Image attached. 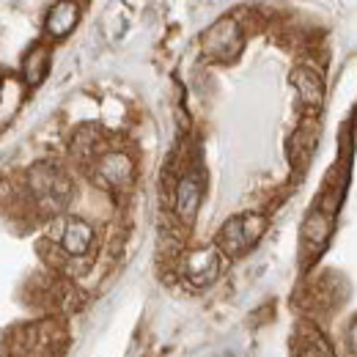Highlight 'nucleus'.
Masks as SVG:
<instances>
[{
    "instance_id": "nucleus-11",
    "label": "nucleus",
    "mask_w": 357,
    "mask_h": 357,
    "mask_svg": "<svg viewBox=\"0 0 357 357\" xmlns=\"http://www.w3.org/2000/svg\"><path fill=\"white\" fill-rule=\"evenodd\" d=\"M300 357H335V355H333V349L327 347L324 338H311V341L303 347Z\"/></svg>"
},
{
    "instance_id": "nucleus-8",
    "label": "nucleus",
    "mask_w": 357,
    "mask_h": 357,
    "mask_svg": "<svg viewBox=\"0 0 357 357\" xmlns=\"http://www.w3.org/2000/svg\"><path fill=\"white\" fill-rule=\"evenodd\" d=\"M201 198H204V190H201V181L195 176H184L176 187V212L184 223H192L198 209H201Z\"/></svg>"
},
{
    "instance_id": "nucleus-9",
    "label": "nucleus",
    "mask_w": 357,
    "mask_h": 357,
    "mask_svg": "<svg viewBox=\"0 0 357 357\" xmlns=\"http://www.w3.org/2000/svg\"><path fill=\"white\" fill-rule=\"evenodd\" d=\"M291 83H294V89H297L300 99H303L305 105H311V107H319V105H321V99H324V86H321V80H319L316 72H311V69H297V72L291 75Z\"/></svg>"
},
{
    "instance_id": "nucleus-2",
    "label": "nucleus",
    "mask_w": 357,
    "mask_h": 357,
    "mask_svg": "<svg viewBox=\"0 0 357 357\" xmlns=\"http://www.w3.org/2000/svg\"><path fill=\"white\" fill-rule=\"evenodd\" d=\"M267 218L256 215V212H245V215H234L228 218L218 234V248L225 256H242L248 253L264 234Z\"/></svg>"
},
{
    "instance_id": "nucleus-12",
    "label": "nucleus",
    "mask_w": 357,
    "mask_h": 357,
    "mask_svg": "<svg viewBox=\"0 0 357 357\" xmlns=\"http://www.w3.org/2000/svg\"><path fill=\"white\" fill-rule=\"evenodd\" d=\"M349 344H352V349L357 352V319L349 324Z\"/></svg>"
},
{
    "instance_id": "nucleus-7",
    "label": "nucleus",
    "mask_w": 357,
    "mask_h": 357,
    "mask_svg": "<svg viewBox=\"0 0 357 357\" xmlns=\"http://www.w3.org/2000/svg\"><path fill=\"white\" fill-rule=\"evenodd\" d=\"M80 22V6L77 3H55L47 14V33L55 39H63L75 31V25Z\"/></svg>"
},
{
    "instance_id": "nucleus-3",
    "label": "nucleus",
    "mask_w": 357,
    "mask_h": 357,
    "mask_svg": "<svg viewBox=\"0 0 357 357\" xmlns=\"http://www.w3.org/2000/svg\"><path fill=\"white\" fill-rule=\"evenodd\" d=\"M245 47V36L236 25V20L223 17L204 33V52L215 61H234Z\"/></svg>"
},
{
    "instance_id": "nucleus-6",
    "label": "nucleus",
    "mask_w": 357,
    "mask_h": 357,
    "mask_svg": "<svg viewBox=\"0 0 357 357\" xmlns=\"http://www.w3.org/2000/svg\"><path fill=\"white\" fill-rule=\"evenodd\" d=\"M96 174H99V181L107 184V187H127L132 181V162L127 154L121 151H107L99 157L96 162Z\"/></svg>"
},
{
    "instance_id": "nucleus-1",
    "label": "nucleus",
    "mask_w": 357,
    "mask_h": 357,
    "mask_svg": "<svg viewBox=\"0 0 357 357\" xmlns=\"http://www.w3.org/2000/svg\"><path fill=\"white\" fill-rule=\"evenodd\" d=\"M28 184H31V192L39 204V209L45 215H58L66 209V204L72 201V181L69 176L50 165V162H39L31 168L28 174Z\"/></svg>"
},
{
    "instance_id": "nucleus-4",
    "label": "nucleus",
    "mask_w": 357,
    "mask_h": 357,
    "mask_svg": "<svg viewBox=\"0 0 357 357\" xmlns=\"http://www.w3.org/2000/svg\"><path fill=\"white\" fill-rule=\"evenodd\" d=\"M52 236L61 242L63 253L80 259V256L89 253L91 242H93V228L86 220H80V218H66V220H61V223L55 225Z\"/></svg>"
},
{
    "instance_id": "nucleus-10",
    "label": "nucleus",
    "mask_w": 357,
    "mask_h": 357,
    "mask_svg": "<svg viewBox=\"0 0 357 357\" xmlns=\"http://www.w3.org/2000/svg\"><path fill=\"white\" fill-rule=\"evenodd\" d=\"M47 69H50V50L45 45H36L22 61V75H25V83L31 86H39L47 77Z\"/></svg>"
},
{
    "instance_id": "nucleus-13",
    "label": "nucleus",
    "mask_w": 357,
    "mask_h": 357,
    "mask_svg": "<svg viewBox=\"0 0 357 357\" xmlns=\"http://www.w3.org/2000/svg\"><path fill=\"white\" fill-rule=\"evenodd\" d=\"M0 91H3V83H0Z\"/></svg>"
},
{
    "instance_id": "nucleus-5",
    "label": "nucleus",
    "mask_w": 357,
    "mask_h": 357,
    "mask_svg": "<svg viewBox=\"0 0 357 357\" xmlns=\"http://www.w3.org/2000/svg\"><path fill=\"white\" fill-rule=\"evenodd\" d=\"M220 275V256L215 248H198L184 259V278L192 286H209Z\"/></svg>"
}]
</instances>
